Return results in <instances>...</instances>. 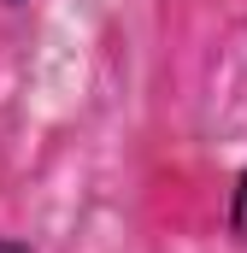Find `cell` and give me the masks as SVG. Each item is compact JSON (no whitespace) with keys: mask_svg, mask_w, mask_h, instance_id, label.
<instances>
[{"mask_svg":"<svg viewBox=\"0 0 247 253\" xmlns=\"http://www.w3.org/2000/svg\"><path fill=\"white\" fill-rule=\"evenodd\" d=\"M0 6H24V0H0Z\"/></svg>","mask_w":247,"mask_h":253,"instance_id":"obj_3","label":"cell"},{"mask_svg":"<svg viewBox=\"0 0 247 253\" xmlns=\"http://www.w3.org/2000/svg\"><path fill=\"white\" fill-rule=\"evenodd\" d=\"M0 253H36V248H30L24 236H0Z\"/></svg>","mask_w":247,"mask_h":253,"instance_id":"obj_2","label":"cell"},{"mask_svg":"<svg viewBox=\"0 0 247 253\" xmlns=\"http://www.w3.org/2000/svg\"><path fill=\"white\" fill-rule=\"evenodd\" d=\"M224 230H230V242L247 248V165L230 177V194H224Z\"/></svg>","mask_w":247,"mask_h":253,"instance_id":"obj_1","label":"cell"}]
</instances>
